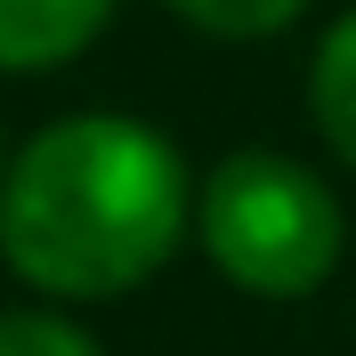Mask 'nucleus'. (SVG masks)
Masks as SVG:
<instances>
[{
	"mask_svg": "<svg viewBox=\"0 0 356 356\" xmlns=\"http://www.w3.org/2000/svg\"><path fill=\"white\" fill-rule=\"evenodd\" d=\"M195 219L219 275L259 300H300L340 267V202L324 195L316 170L284 154H227L202 186Z\"/></svg>",
	"mask_w": 356,
	"mask_h": 356,
	"instance_id": "f03ea898",
	"label": "nucleus"
},
{
	"mask_svg": "<svg viewBox=\"0 0 356 356\" xmlns=\"http://www.w3.org/2000/svg\"><path fill=\"white\" fill-rule=\"evenodd\" d=\"M308 106H316V122H324V138H332V154L356 162V8L324 33V49H316Z\"/></svg>",
	"mask_w": 356,
	"mask_h": 356,
	"instance_id": "20e7f679",
	"label": "nucleus"
},
{
	"mask_svg": "<svg viewBox=\"0 0 356 356\" xmlns=\"http://www.w3.org/2000/svg\"><path fill=\"white\" fill-rule=\"evenodd\" d=\"M113 0H0V73H49L106 33Z\"/></svg>",
	"mask_w": 356,
	"mask_h": 356,
	"instance_id": "7ed1b4c3",
	"label": "nucleus"
},
{
	"mask_svg": "<svg viewBox=\"0 0 356 356\" xmlns=\"http://www.w3.org/2000/svg\"><path fill=\"white\" fill-rule=\"evenodd\" d=\"M0 356H106L81 324L65 316H41V308H8L0 316Z\"/></svg>",
	"mask_w": 356,
	"mask_h": 356,
	"instance_id": "423d86ee",
	"label": "nucleus"
},
{
	"mask_svg": "<svg viewBox=\"0 0 356 356\" xmlns=\"http://www.w3.org/2000/svg\"><path fill=\"white\" fill-rule=\"evenodd\" d=\"M186 235V170L130 113H73L0 170V259L49 300L138 291Z\"/></svg>",
	"mask_w": 356,
	"mask_h": 356,
	"instance_id": "f257e3e1",
	"label": "nucleus"
},
{
	"mask_svg": "<svg viewBox=\"0 0 356 356\" xmlns=\"http://www.w3.org/2000/svg\"><path fill=\"white\" fill-rule=\"evenodd\" d=\"M186 24L219 33V41H259V33H284L308 0H170Z\"/></svg>",
	"mask_w": 356,
	"mask_h": 356,
	"instance_id": "39448f33",
	"label": "nucleus"
}]
</instances>
